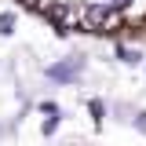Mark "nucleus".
Returning <instances> with one entry per match:
<instances>
[{"label":"nucleus","mask_w":146,"mask_h":146,"mask_svg":"<svg viewBox=\"0 0 146 146\" xmlns=\"http://www.w3.org/2000/svg\"><path fill=\"white\" fill-rule=\"evenodd\" d=\"M48 29L84 40H146V0H11Z\"/></svg>","instance_id":"f257e3e1"}]
</instances>
